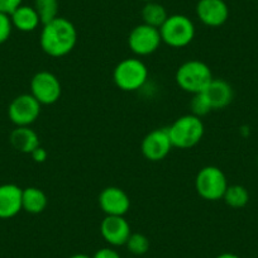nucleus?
Here are the masks:
<instances>
[{
    "mask_svg": "<svg viewBox=\"0 0 258 258\" xmlns=\"http://www.w3.org/2000/svg\"><path fill=\"white\" fill-rule=\"evenodd\" d=\"M78 43V31L71 21L57 17L43 24L39 36L42 51L48 56L59 58L70 53Z\"/></svg>",
    "mask_w": 258,
    "mask_h": 258,
    "instance_id": "f257e3e1",
    "label": "nucleus"
},
{
    "mask_svg": "<svg viewBox=\"0 0 258 258\" xmlns=\"http://www.w3.org/2000/svg\"><path fill=\"white\" fill-rule=\"evenodd\" d=\"M167 131L173 147L187 150L195 147L203 140L205 126L202 118L194 114H186L176 119Z\"/></svg>",
    "mask_w": 258,
    "mask_h": 258,
    "instance_id": "f03ea898",
    "label": "nucleus"
},
{
    "mask_svg": "<svg viewBox=\"0 0 258 258\" xmlns=\"http://www.w3.org/2000/svg\"><path fill=\"white\" fill-rule=\"evenodd\" d=\"M213 79L214 78L209 66L199 59L183 62L175 75V80L180 89L192 95L203 93Z\"/></svg>",
    "mask_w": 258,
    "mask_h": 258,
    "instance_id": "7ed1b4c3",
    "label": "nucleus"
},
{
    "mask_svg": "<svg viewBox=\"0 0 258 258\" xmlns=\"http://www.w3.org/2000/svg\"><path fill=\"white\" fill-rule=\"evenodd\" d=\"M113 80L116 88L123 91H137L148 80V69L140 58H124L113 71Z\"/></svg>",
    "mask_w": 258,
    "mask_h": 258,
    "instance_id": "20e7f679",
    "label": "nucleus"
},
{
    "mask_svg": "<svg viewBox=\"0 0 258 258\" xmlns=\"http://www.w3.org/2000/svg\"><path fill=\"white\" fill-rule=\"evenodd\" d=\"M163 43L172 48H182L190 44L195 38V26L188 17L183 14L168 16L160 28Z\"/></svg>",
    "mask_w": 258,
    "mask_h": 258,
    "instance_id": "39448f33",
    "label": "nucleus"
},
{
    "mask_svg": "<svg viewBox=\"0 0 258 258\" xmlns=\"http://www.w3.org/2000/svg\"><path fill=\"white\" fill-rule=\"evenodd\" d=\"M227 176L217 166H205L198 172L195 178V188L199 197L208 202H218L223 199L228 188Z\"/></svg>",
    "mask_w": 258,
    "mask_h": 258,
    "instance_id": "423d86ee",
    "label": "nucleus"
},
{
    "mask_svg": "<svg viewBox=\"0 0 258 258\" xmlns=\"http://www.w3.org/2000/svg\"><path fill=\"white\" fill-rule=\"evenodd\" d=\"M161 39L160 29L148 24H138L131 31L128 36V46L131 51L137 56H150L160 48Z\"/></svg>",
    "mask_w": 258,
    "mask_h": 258,
    "instance_id": "0eeeda50",
    "label": "nucleus"
},
{
    "mask_svg": "<svg viewBox=\"0 0 258 258\" xmlns=\"http://www.w3.org/2000/svg\"><path fill=\"white\" fill-rule=\"evenodd\" d=\"M31 94L41 105H52L61 98V81L53 73L39 71L31 80Z\"/></svg>",
    "mask_w": 258,
    "mask_h": 258,
    "instance_id": "6e6552de",
    "label": "nucleus"
},
{
    "mask_svg": "<svg viewBox=\"0 0 258 258\" xmlns=\"http://www.w3.org/2000/svg\"><path fill=\"white\" fill-rule=\"evenodd\" d=\"M41 106L32 94H21L9 104L8 116L14 125L29 126L38 119Z\"/></svg>",
    "mask_w": 258,
    "mask_h": 258,
    "instance_id": "1a4fd4ad",
    "label": "nucleus"
},
{
    "mask_svg": "<svg viewBox=\"0 0 258 258\" xmlns=\"http://www.w3.org/2000/svg\"><path fill=\"white\" fill-rule=\"evenodd\" d=\"M173 148L168 136L167 128L153 129L142 141L141 150L146 160L151 162H160L165 160Z\"/></svg>",
    "mask_w": 258,
    "mask_h": 258,
    "instance_id": "9d476101",
    "label": "nucleus"
},
{
    "mask_svg": "<svg viewBox=\"0 0 258 258\" xmlns=\"http://www.w3.org/2000/svg\"><path fill=\"white\" fill-rule=\"evenodd\" d=\"M99 207L105 215L124 217L131 209V199L128 194L116 186H108L104 188L98 198Z\"/></svg>",
    "mask_w": 258,
    "mask_h": 258,
    "instance_id": "9b49d317",
    "label": "nucleus"
},
{
    "mask_svg": "<svg viewBox=\"0 0 258 258\" xmlns=\"http://www.w3.org/2000/svg\"><path fill=\"white\" fill-rule=\"evenodd\" d=\"M100 234L111 247L125 245L126 240L132 234L131 225L124 217L105 215L100 224Z\"/></svg>",
    "mask_w": 258,
    "mask_h": 258,
    "instance_id": "f8f14e48",
    "label": "nucleus"
},
{
    "mask_svg": "<svg viewBox=\"0 0 258 258\" xmlns=\"http://www.w3.org/2000/svg\"><path fill=\"white\" fill-rule=\"evenodd\" d=\"M197 16L204 26L218 28L229 18V8L224 0H199Z\"/></svg>",
    "mask_w": 258,
    "mask_h": 258,
    "instance_id": "ddd939ff",
    "label": "nucleus"
},
{
    "mask_svg": "<svg viewBox=\"0 0 258 258\" xmlns=\"http://www.w3.org/2000/svg\"><path fill=\"white\" fill-rule=\"evenodd\" d=\"M22 194L23 188L16 183L0 185V219H11L23 210Z\"/></svg>",
    "mask_w": 258,
    "mask_h": 258,
    "instance_id": "4468645a",
    "label": "nucleus"
},
{
    "mask_svg": "<svg viewBox=\"0 0 258 258\" xmlns=\"http://www.w3.org/2000/svg\"><path fill=\"white\" fill-rule=\"evenodd\" d=\"M203 94L209 101L213 110H220L229 105L234 98L232 85L223 79H213Z\"/></svg>",
    "mask_w": 258,
    "mask_h": 258,
    "instance_id": "2eb2a0df",
    "label": "nucleus"
},
{
    "mask_svg": "<svg viewBox=\"0 0 258 258\" xmlns=\"http://www.w3.org/2000/svg\"><path fill=\"white\" fill-rule=\"evenodd\" d=\"M11 19L13 23V28L24 32V33L36 31L39 24H42L34 7L23 6V4L11 14Z\"/></svg>",
    "mask_w": 258,
    "mask_h": 258,
    "instance_id": "dca6fc26",
    "label": "nucleus"
},
{
    "mask_svg": "<svg viewBox=\"0 0 258 258\" xmlns=\"http://www.w3.org/2000/svg\"><path fill=\"white\" fill-rule=\"evenodd\" d=\"M11 143L18 152L29 155L41 146L38 135L29 126H17L11 133Z\"/></svg>",
    "mask_w": 258,
    "mask_h": 258,
    "instance_id": "f3484780",
    "label": "nucleus"
},
{
    "mask_svg": "<svg viewBox=\"0 0 258 258\" xmlns=\"http://www.w3.org/2000/svg\"><path fill=\"white\" fill-rule=\"evenodd\" d=\"M48 205V198L42 188L29 186L23 188L22 194V208L29 214H41Z\"/></svg>",
    "mask_w": 258,
    "mask_h": 258,
    "instance_id": "a211bd4d",
    "label": "nucleus"
},
{
    "mask_svg": "<svg viewBox=\"0 0 258 258\" xmlns=\"http://www.w3.org/2000/svg\"><path fill=\"white\" fill-rule=\"evenodd\" d=\"M141 14H142L143 23L148 24L151 27H155L157 29H160L161 26L166 22V19L168 18V14L166 12L165 7L156 3V2L146 3Z\"/></svg>",
    "mask_w": 258,
    "mask_h": 258,
    "instance_id": "6ab92c4d",
    "label": "nucleus"
},
{
    "mask_svg": "<svg viewBox=\"0 0 258 258\" xmlns=\"http://www.w3.org/2000/svg\"><path fill=\"white\" fill-rule=\"evenodd\" d=\"M223 200L225 204L234 209L244 208L249 202V192L247 188L242 185H230L225 191Z\"/></svg>",
    "mask_w": 258,
    "mask_h": 258,
    "instance_id": "aec40b11",
    "label": "nucleus"
},
{
    "mask_svg": "<svg viewBox=\"0 0 258 258\" xmlns=\"http://www.w3.org/2000/svg\"><path fill=\"white\" fill-rule=\"evenodd\" d=\"M33 7L38 13L42 26L58 17V0H34Z\"/></svg>",
    "mask_w": 258,
    "mask_h": 258,
    "instance_id": "412c9836",
    "label": "nucleus"
},
{
    "mask_svg": "<svg viewBox=\"0 0 258 258\" xmlns=\"http://www.w3.org/2000/svg\"><path fill=\"white\" fill-rule=\"evenodd\" d=\"M125 245L132 254L143 255L150 249V239L142 233H132L126 240Z\"/></svg>",
    "mask_w": 258,
    "mask_h": 258,
    "instance_id": "4be33fe9",
    "label": "nucleus"
},
{
    "mask_svg": "<svg viewBox=\"0 0 258 258\" xmlns=\"http://www.w3.org/2000/svg\"><path fill=\"white\" fill-rule=\"evenodd\" d=\"M190 109H191V114L199 116V118L205 116L207 114H209L210 111L213 110L209 101H208V99L205 98V95L203 93L192 95V99H191L190 101Z\"/></svg>",
    "mask_w": 258,
    "mask_h": 258,
    "instance_id": "5701e85b",
    "label": "nucleus"
},
{
    "mask_svg": "<svg viewBox=\"0 0 258 258\" xmlns=\"http://www.w3.org/2000/svg\"><path fill=\"white\" fill-rule=\"evenodd\" d=\"M12 31H13V23L11 16L0 12V44L6 43L11 38Z\"/></svg>",
    "mask_w": 258,
    "mask_h": 258,
    "instance_id": "b1692460",
    "label": "nucleus"
},
{
    "mask_svg": "<svg viewBox=\"0 0 258 258\" xmlns=\"http://www.w3.org/2000/svg\"><path fill=\"white\" fill-rule=\"evenodd\" d=\"M23 0H0V12L11 16L17 8L22 6Z\"/></svg>",
    "mask_w": 258,
    "mask_h": 258,
    "instance_id": "393cba45",
    "label": "nucleus"
},
{
    "mask_svg": "<svg viewBox=\"0 0 258 258\" xmlns=\"http://www.w3.org/2000/svg\"><path fill=\"white\" fill-rule=\"evenodd\" d=\"M93 258H121L120 254L111 247H104L96 250Z\"/></svg>",
    "mask_w": 258,
    "mask_h": 258,
    "instance_id": "a878e982",
    "label": "nucleus"
},
{
    "mask_svg": "<svg viewBox=\"0 0 258 258\" xmlns=\"http://www.w3.org/2000/svg\"><path fill=\"white\" fill-rule=\"evenodd\" d=\"M31 156H32V158H33L34 162L43 163L44 161L47 160V156H48V153H47V151L44 150L42 146H39V147H37L36 150L31 153Z\"/></svg>",
    "mask_w": 258,
    "mask_h": 258,
    "instance_id": "bb28decb",
    "label": "nucleus"
},
{
    "mask_svg": "<svg viewBox=\"0 0 258 258\" xmlns=\"http://www.w3.org/2000/svg\"><path fill=\"white\" fill-rule=\"evenodd\" d=\"M215 258H240L239 255L234 254V253H229V252H225V253H220L219 255H217Z\"/></svg>",
    "mask_w": 258,
    "mask_h": 258,
    "instance_id": "cd10ccee",
    "label": "nucleus"
},
{
    "mask_svg": "<svg viewBox=\"0 0 258 258\" xmlns=\"http://www.w3.org/2000/svg\"><path fill=\"white\" fill-rule=\"evenodd\" d=\"M69 258H93V257L85 254V253H76V254H73L71 257H69Z\"/></svg>",
    "mask_w": 258,
    "mask_h": 258,
    "instance_id": "c85d7f7f",
    "label": "nucleus"
},
{
    "mask_svg": "<svg viewBox=\"0 0 258 258\" xmlns=\"http://www.w3.org/2000/svg\"><path fill=\"white\" fill-rule=\"evenodd\" d=\"M142 2H145V3H150V2H155V0H142Z\"/></svg>",
    "mask_w": 258,
    "mask_h": 258,
    "instance_id": "c756f323",
    "label": "nucleus"
},
{
    "mask_svg": "<svg viewBox=\"0 0 258 258\" xmlns=\"http://www.w3.org/2000/svg\"><path fill=\"white\" fill-rule=\"evenodd\" d=\"M257 165H258V160H257Z\"/></svg>",
    "mask_w": 258,
    "mask_h": 258,
    "instance_id": "7c9ffc66",
    "label": "nucleus"
}]
</instances>
